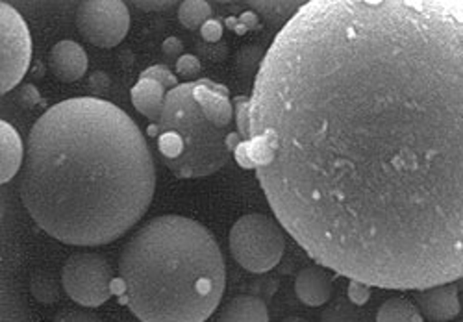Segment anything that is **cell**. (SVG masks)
<instances>
[{
    "label": "cell",
    "mask_w": 463,
    "mask_h": 322,
    "mask_svg": "<svg viewBox=\"0 0 463 322\" xmlns=\"http://www.w3.org/2000/svg\"><path fill=\"white\" fill-rule=\"evenodd\" d=\"M236 156L319 265L382 289L461 279L463 0L306 3Z\"/></svg>",
    "instance_id": "6da1fadb"
},
{
    "label": "cell",
    "mask_w": 463,
    "mask_h": 322,
    "mask_svg": "<svg viewBox=\"0 0 463 322\" xmlns=\"http://www.w3.org/2000/svg\"><path fill=\"white\" fill-rule=\"evenodd\" d=\"M156 171L137 125L97 97L58 102L35 120L21 169L33 223L74 247H100L146 213Z\"/></svg>",
    "instance_id": "7a4b0ae2"
},
{
    "label": "cell",
    "mask_w": 463,
    "mask_h": 322,
    "mask_svg": "<svg viewBox=\"0 0 463 322\" xmlns=\"http://www.w3.org/2000/svg\"><path fill=\"white\" fill-rule=\"evenodd\" d=\"M119 278L121 302L141 322H204L222 298L226 269L206 226L164 215L125 245Z\"/></svg>",
    "instance_id": "3957f363"
},
{
    "label": "cell",
    "mask_w": 463,
    "mask_h": 322,
    "mask_svg": "<svg viewBox=\"0 0 463 322\" xmlns=\"http://www.w3.org/2000/svg\"><path fill=\"white\" fill-rule=\"evenodd\" d=\"M148 134L158 136L165 166L184 180L215 175L230 156V136L206 117L195 99V82L167 93L158 127H150Z\"/></svg>",
    "instance_id": "277c9868"
},
{
    "label": "cell",
    "mask_w": 463,
    "mask_h": 322,
    "mask_svg": "<svg viewBox=\"0 0 463 322\" xmlns=\"http://www.w3.org/2000/svg\"><path fill=\"white\" fill-rule=\"evenodd\" d=\"M286 251L282 228L263 213H250L236 221L230 230V252L249 272L273 270Z\"/></svg>",
    "instance_id": "5b68a950"
},
{
    "label": "cell",
    "mask_w": 463,
    "mask_h": 322,
    "mask_svg": "<svg viewBox=\"0 0 463 322\" xmlns=\"http://www.w3.org/2000/svg\"><path fill=\"white\" fill-rule=\"evenodd\" d=\"M61 286L79 306L99 308L111 297V265L95 252L72 254L61 269Z\"/></svg>",
    "instance_id": "8992f818"
},
{
    "label": "cell",
    "mask_w": 463,
    "mask_h": 322,
    "mask_svg": "<svg viewBox=\"0 0 463 322\" xmlns=\"http://www.w3.org/2000/svg\"><path fill=\"white\" fill-rule=\"evenodd\" d=\"M76 26L93 47L113 49L128 33L130 12L121 0H84L76 10Z\"/></svg>",
    "instance_id": "52a82bcc"
},
{
    "label": "cell",
    "mask_w": 463,
    "mask_h": 322,
    "mask_svg": "<svg viewBox=\"0 0 463 322\" xmlns=\"http://www.w3.org/2000/svg\"><path fill=\"white\" fill-rule=\"evenodd\" d=\"M0 33H3V67L0 91L10 93L19 86L32 62V37L24 19L10 5H0Z\"/></svg>",
    "instance_id": "ba28073f"
},
{
    "label": "cell",
    "mask_w": 463,
    "mask_h": 322,
    "mask_svg": "<svg viewBox=\"0 0 463 322\" xmlns=\"http://www.w3.org/2000/svg\"><path fill=\"white\" fill-rule=\"evenodd\" d=\"M415 306L420 315L430 322H449L461 313V298L454 284L419 289L415 295Z\"/></svg>",
    "instance_id": "9c48e42d"
},
{
    "label": "cell",
    "mask_w": 463,
    "mask_h": 322,
    "mask_svg": "<svg viewBox=\"0 0 463 322\" xmlns=\"http://www.w3.org/2000/svg\"><path fill=\"white\" fill-rule=\"evenodd\" d=\"M49 65L52 74L60 80V82L71 84L86 74L88 54L82 49V45L71 42V39H63V42L52 47Z\"/></svg>",
    "instance_id": "30bf717a"
},
{
    "label": "cell",
    "mask_w": 463,
    "mask_h": 322,
    "mask_svg": "<svg viewBox=\"0 0 463 322\" xmlns=\"http://www.w3.org/2000/svg\"><path fill=\"white\" fill-rule=\"evenodd\" d=\"M295 293L298 300L304 302L306 306H325L326 302H330L334 295V284L330 279V274L319 265L304 267L295 278Z\"/></svg>",
    "instance_id": "8fae6325"
},
{
    "label": "cell",
    "mask_w": 463,
    "mask_h": 322,
    "mask_svg": "<svg viewBox=\"0 0 463 322\" xmlns=\"http://www.w3.org/2000/svg\"><path fill=\"white\" fill-rule=\"evenodd\" d=\"M195 99L204 109L212 123L222 130H228L230 120L234 117V109L228 100V90L212 80H199L195 82Z\"/></svg>",
    "instance_id": "7c38bea8"
},
{
    "label": "cell",
    "mask_w": 463,
    "mask_h": 322,
    "mask_svg": "<svg viewBox=\"0 0 463 322\" xmlns=\"http://www.w3.org/2000/svg\"><path fill=\"white\" fill-rule=\"evenodd\" d=\"M0 182L8 184L23 169L26 147L21 141L19 132L10 123H0Z\"/></svg>",
    "instance_id": "4fadbf2b"
},
{
    "label": "cell",
    "mask_w": 463,
    "mask_h": 322,
    "mask_svg": "<svg viewBox=\"0 0 463 322\" xmlns=\"http://www.w3.org/2000/svg\"><path fill=\"white\" fill-rule=\"evenodd\" d=\"M167 93L169 91L162 84H158L156 80L139 78L137 84L130 91V97H132L134 108L141 115H145L146 118H152V120H158L162 115Z\"/></svg>",
    "instance_id": "5bb4252c"
},
{
    "label": "cell",
    "mask_w": 463,
    "mask_h": 322,
    "mask_svg": "<svg viewBox=\"0 0 463 322\" xmlns=\"http://www.w3.org/2000/svg\"><path fill=\"white\" fill-rule=\"evenodd\" d=\"M219 322H269V311L260 297L240 295L224 306Z\"/></svg>",
    "instance_id": "9a60e30c"
},
{
    "label": "cell",
    "mask_w": 463,
    "mask_h": 322,
    "mask_svg": "<svg viewBox=\"0 0 463 322\" xmlns=\"http://www.w3.org/2000/svg\"><path fill=\"white\" fill-rule=\"evenodd\" d=\"M376 322H422V315L413 302L397 297L380 306Z\"/></svg>",
    "instance_id": "2e32d148"
},
{
    "label": "cell",
    "mask_w": 463,
    "mask_h": 322,
    "mask_svg": "<svg viewBox=\"0 0 463 322\" xmlns=\"http://www.w3.org/2000/svg\"><path fill=\"white\" fill-rule=\"evenodd\" d=\"M212 15V6L206 0H184L178 6V21L187 30L203 28Z\"/></svg>",
    "instance_id": "e0dca14e"
},
{
    "label": "cell",
    "mask_w": 463,
    "mask_h": 322,
    "mask_svg": "<svg viewBox=\"0 0 463 322\" xmlns=\"http://www.w3.org/2000/svg\"><path fill=\"white\" fill-rule=\"evenodd\" d=\"M304 5L306 3H277V0H271V3H263V0L249 3V6L254 8L261 17H265L267 21H271L275 24L284 21L288 24Z\"/></svg>",
    "instance_id": "ac0fdd59"
},
{
    "label": "cell",
    "mask_w": 463,
    "mask_h": 322,
    "mask_svg": "<svg viewBox=\"0 0 463 322\" xmlns=\"http://www.w3.org/2000/svg\"><path fill=\"white\" fill-rule=\"evenodd\" d=\"M321 322H365V320L353 304L341 300L323 311Z\"/></svg>",
    "instance_id": "d6986e66"
},
{
    "label": "cell",
    "mask_w": 463,
    "mask_h": 322,
    "mask_svg": "<svg viewBox=\"0 0 463 322\" xmlns=\"http://www.w3.org/2000/svg\"><path fill=\"white\" fill-rule=\"evenodd\" d=\"M139 78H150V80H156L158 84H162L167 91L178 88V78L165 67V65H152L148 67L145 72H141Z\"/></svg>",
    "instance_id": "ffe728a7"
},
{
    "label": "cell",
    "mask_w": 463,
    "mask_h": 322,
    "mask_svg": "<svg viewBox=\"0 0 463 322\" xmlns=\"http://www.w3.org/2000/svg\"><path fill=\"white\" fill-rule=\"evenodd\" d=\"M176 72L184 78H195L201 72V60L193 54H184L176 60Z\"/></svg>",
    "instance_id": "44dd1931"
},
{
    "label": "cell",
    "mask_w": 463,
    "mask_h": 322,
    "mask_svg": "<svg viewBox=\"0 0 463 322\" xmlns=\"http://www.w3.org/2000/svg\"><path fill=\"white\" fill-rule=\"evenodd\" d=\"M54 322H100L99 315L88 309H71L65 313H60Z\"/></svg>",
    "instance_id": "7402d4cb"
},
{
    "label": "cell",
    "mask_w": 463,
    "mask_h": 322,
    "mask_svg": "<svg viewBox=\"0 0 463 322\" xmlns=\"http://www.w3.org/2000/svg\"><path fill=\"white\" fill-rule=\"evenodd\" d=\"M132 5L145 12H164V10L176 6L175 0H148V3H145V0H136V3H132Z\"/></svg>",
    "instance_id": "603a6c76"
},
{
    "label": "cell",
    "mask_w": 463,
    "mask_h": 322,
    "mask_svg": "<svg viewBox=\"0 0 463 322\" xmlns=\"http://www.w3.org/2000/svg\"><path fill=\"white\" fill-rule=\"evenodd\" d=\"M222 32H224V28H222V24H221L217 19H210V21L201 28V33H203V37L206 39L208 43H217L219 39L222 37Z\"/></svg>",
    "instance_id": "cb8c5ba5"
},
{
    "label": "cell",
    "mask_w": 463,
    "mask_h": 322,
    "mask_svg": "<svg viewBox=\"0 0 463 322\" xmlns=\"http://www.w3.org/2000/svg\"><path fill=\"white\" fill-rule=\"evenodd\" d=\"M349 297L354 304L362 306L364 302H367L369 298V286L362 284V281H354L351 279V288H349Z\"/></svg>",
    "instance_id": "d4e9b609"
},
{
    "label": "cell",
    "mask_w": 463,
    "mask_h": 322,
    "mask_svg": "<svg viewBox=\"0 0 463 322\" xmlns=\"http://www.w3.org/2000/svg\"><path fill=\"white\" fill-rule=\"evenodd\" d=\"M182 51H184V43L180 42L178 37H167L165 42L162 43V52L167 58H176L178 60L180 56H184Z\"/></svg>",
    "instance_id": "484cf974"
},
{
    "label": "cell",
    "mask_w": 463,
    "mask_h": 322,
    "mask_svg": "<svg viewBox=\"0 0 463 322\" xmlns=\"http://www.w3.org/2000/svg\"><path fill=\"white\" fill-rule=\"evenodd\" d=\"M19 99H21V102H23L26 108H32V106H35L37 102H40V93L35 91L33 86L28 84V86H23V88H21Z\"/></svg>",
    "instance_id": "4316f807"
},
{
    "label": "cell",
    "mask_w": 463,
    "mask_h": 322,
    "mask_svg": "<svg viewBox=\"0 0 463 322\" xmlns=\"http://www.w3.org/2000/svg\"><path fill=\"white\" fill-rule=\"evenodd\" d=\"M282 322H310V320H306V318H302V317H288V318H284Z\"/></svg>",
    "instance_id": "83f0119b"
}]
</instances>
